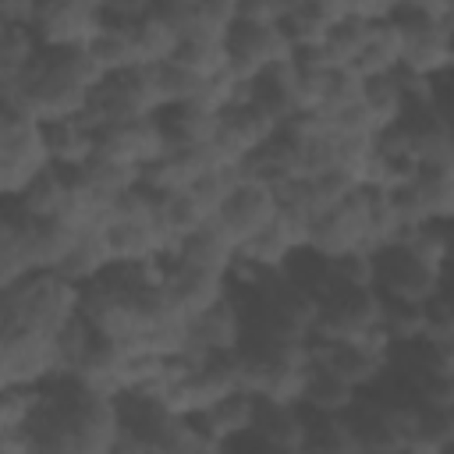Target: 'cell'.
<instances>
[{
  "mask_svg": "<svg viewBox=\"0 0 454 454\" xmlns=\"http://www.w3.org/2000/svg\"><path fill=\"white\" fill-rule=\"evenodd\" d=\"M103 82V71L85 50H39L25 71L11 82H0V106H21L35 121L78 117L89 106L92 89Z\"/></svg>",
  "mask_w": 454,
  "mask_h": 454,
  "instance_id": "obj_1",
  "label": "cell"
},
{
  "mask_svg": "<svg viewBox=\"0 0 454 454\" xmlns=\"http://www.w3.org/2000/svg\"><path fill=\"white\" fill-rule=\"evenodd\" d=\"M82 312V287L57 270L28 273L0 287V323L4 330H28L57 337Z\"/></svg>",
  "mask_w": 454,
  "mask_h": 454,
  "instance_id": "obj_2",
  "label": "cell"
},
{
  "mask_svg": "<svg viewBox=\"0 0 454 454\" xmlns=\"http://www.w3.org/2000/svg\"><path fill=\"white\" fill-rule=\"evenodd\" d=\"M53 167L43 121L21 106H0V192L18 199L39 174Z\"/></svg>",
  "mask_w": 454,
  "mask_h": 454,
  "instance_id": "obj_3",
  "label": "cell"
},
{
  "mask_svg": "<svg viewBox=\"0 0 454 454\" xmlns=\"http://www.w3.org/2000/svg\"><path fill=\"white\" fill-rule=\"evenodd\" d=\"M376 199L380 192L362 184L351 199H344L340 206L319 213L309 227V252L326 255V259H340L348 252H376L372 248V231H376Z\"/></svg>",
  "mask_w": 454,
  "mask_h": 454,
  "instance_id": "obj_4",
  "label": "cell"
},
{
  "mask_svg": "<svg viewBox=\"0 0 454 454\" xmlns=\"http://www.w3.org/2000/svg\"><path fill=\"white\" fill-rule=\"evenodd\" d=\"M156 114H160V99H156L153 71L149 67H124L114 74H103V82L92 89L82 117L99 131L110 124L142 121V117H156Z\"/></svg>",
  "mask_w": 454,
  "mask_h": 454,
  "instance_id": "obj_5",
  "label": "cell"
},
{
  "mask_svg": "<svg viewBox=\"0 0 454 454\" xmlns=\"http://www.w3.org/2000/svg\"><path fill=\"white\" fill-rule=\"evenodd\" d=\"M383 330V294L376 287H337L319 301L312 340H365Z\"/></svg>",
  "mask_w": 454,
  "mask_h": 454,
  "instance_id": "obj_6",
  "label": "cell"
},
{
  "mask_svg": "<svg viewBox=\"0 0 454 454\" xmlns=\"http://www.w3.org/2000/svg\"><path fill=\"white\" fill-rule=\"evenodd\" d=\"M447 270L426 262L408 245H387L376 252V291L387 301L426 305L443 291Z\"/></svg>",
  "mask_w": 454,
  "mask_h": 454,
  "instance_id": "obj_7",
  "label": "cell"
},
{
  "mask_svg": "<svg viewBox=\"0 0 454 454\" xmlns=\"http://www.w3.org/2000/svg\"><path fill=\"white\" fill-rule=\"evenodd\" d=\"M64 376L60 372V355L57 340L28 330H0V383L14 387H43L50 380Z\"/></svg>",
  "mask_w": 454,
  "mask_h": 454,
  "instance_id": "obj_8",
  "label": "cell"
},
{
  "mask_svg": "<svg viewBox=\"0 0 454 454\" xmlns=\"http://www.w3.org/2000/svg\"><path fill=\"white\" fill-rule=\"evenodd\" d=\"M103 28V4L92 0H43L35 14V39L46 50H85Z\"/></svg>",
  "mask_w": 454,
  "mask_h": 454,
  "instance_id": "obj_9",
  "label": "cell"
},
{
  "mask_svg": "<svg viewBox=\"0 0 454 454\" xmlns=\"http://www.w3.org/2000/svg\"><path fill=\"white\" fill-rule=\"evenodd\" d=\"M294 50L284 39L280 25H259V21H234L227 32V71L238 82H252L255 74H262L273 64L291 60Z\"/></svg>",
  "mask_w": 454,
  "mask_h": 454,
  "instance_id": "obj_10",
  "label": "cell"
},
{
  "mask_svg": "<svg viewBox=\"0 0 454 454\" xmlns=\"http://www.w3.org/2000/svg\"><path fill=\"white\" fill-rule=\"evenodd\" d=\"M277 128L280 124L266 110H259L252 99H238L216 114L213 149L223 163H241L248 153H255L262 142H270L277 135Z\"/></svg>",
  "mask_w": 454,
  "mask_h": 454,
  "instance_id": "obj_11",
  "label": "cell"
},
{
  "mask_svg": "<svg viewBox=\"0 0 454 454\" xmlns=\"http://www.w3.org/2000/svg\"><path fill=\"white\" fill-rule=\"evenodd\" d=\"M160 287H163L167 309L174 316H181V319H192V316L206 312L209 305H216L231 291V280L202 273L195 266H184L174 255H163L160 259Z\"/></svg>",
  "mask_w": 454,
  "mask_h": 454,
  "instance_id": "obj_12",
  "label": "cell"
},
{
  "mask_svg": "<svg viewBox=\"0 0 454 454\" xmlns=\"http://www.w3.org/2000/svg\"><path fill=\"white\" fill-rule=\"evenodd\" d=\"M96 153L142 174L149 163H156L167 153V142H163L160 121L142 117V121H124V124L99 128L96 131Z\"/></svg>",
  "mask_w": 454,
  "mask_h": 454,
  "instance_id": "obj_13",
  "label": "cell"
},
{
  "mask_svg": "<svg viewBox=\"0 0 454 454\" xmlns=\"http://www.w3.org/2000/svg\"><path fill=\"white\" fill-rule=\"evenodd\" d=\"M277 216H280V199H277V192H273L270 184H262V181H245V177H241V184L227 195V202H223L220 213H216L220 227H223L238 245L248 241V238H255L259 231H266Z\"/></svg>",
  "mask_w": 454,
  "mask_h": 454,
  "instance_id": "obj_14",
  "label": "cell"
},
{
  "mask_svg": "<svg viewBox=\"0 0 454 454\" xmlns=\"http://www.w3.org/2000/svg\"><path fill=\"white\" fill-rule=\"evenodd\" d=\"M245 99H252L259 110H266L280 128L305 117V96H301V74H298V64L294 57L284 60V64H273L266 67L262 74H255L248 85H245Z\"/></svg>",
  "mask_w": 454,
  "mask_h": 454,
  "instance_id": "obj_15",
  "label": "cell"
},
{
  "mask_svg": "<svg viewBox=\"0 0 454 454\" xmlns=\"http://www.w3.org/2000/svg\"><path fill=\"white\" fill-rule=\"evenodd\" d=\"M245 340V312L227 291L216 305L188 319V351L202 355H234Z\"/></svg>",
  "mask_w": 454,
  "mask_h": 454,
  "instance_id": "obj_16",
  "label": "cell"
},
{
  "mask_svg": "<svg viewBox=\"0 0 454 454\" xmlns=\"http://www.w3.org/2000/svg\"><path fill=\"white\" fill-rule=\"evenodd\" d=\"M174 259H181L184 266H195L202 273H213V277H227L234 273L238 266V241L220 227V220H206L199 231H192L174 252Z\"/></svg>",
  "mask_w": 454,
  "mask_h": 454,
  "instance_id": "obj_17",
  "label": "cell"
},
{
  "mask_svg": "<svg viewBox=\"0 0 454 454\" xmlns=\"http://www.w3.org/2000/svg\"><path fill=\"white\" fill-rule=\"evenodd\" d=\"M255 411H259V397H255L252 390L238 387V390H231L227 397H220L213 408H206L202 415H195L192 422H195V429H199L209 443L223 447V443H231V440L252 433Z\"/></svg>",
  "mask_w": 454,
  "mask_h": 454,
  "instance_id": "obj_18",
  "label": "cell"
},
{
  "mask_svg": "<svg viewBox=\"0 0 454 454\" xmlns=\"http://www.w3.org/2000/svg\"><path fill=\"white\" fill-rule=\"evenodd\" d=\"M348 14V4H323V0H294L287 4L280 18V32L291 43V50H316L333 21Z\"/></svg>",
  "mask_w": 454,
  "mask_h": 454,
  "instance_id": "obj_19",
  "label": "cell"
},
{
  "mask_svg": "<svg viewBox=\"0 0 454 454\" xmlns=\"http://www.w3.org/2000/svg\"><path fill=\"white\" fill-rule=\"evenodd\" d=\"M305 426H309V415H305L301 404H280V401H262L259 397V411H255L252 433L262 443H270L273 450L298 454L301 440H305Z\"/></svg>",
  "mask_w": 454,
  "mask_h": 454,
  "instance_id": "obj_20",
  "label": "cell"
},
{
  "mask_svg": "<svg viewBox=\"0 0 454 454\" xmlns=\"http://www.w3.org/2000/svg\"><path fill=\"white\" fill-rule=\"evenodd\" d=\"M43 135H46V149H50L53 167L78 170L96 156V128L82 114L43 124Z\"/></svg>",
  "mask_w": 454,
  "mask_h": 454,
  "instance_id": "obj_21",
  "label": "cell"
},
{
  "mask_svg": "<svg viewBox=\"0 0 454 454\" xmlns=\"http://www.w3.org/2000/svg\"><path fill=\"white\" fill-rule=\"evenodd\" d=\"M404 35V53H401V67L436 82L440 74H447L450 67V32L443 25L433 28H415V32H401Z\"/></svg>",
  "mask_w": 454,
  "mask_h": 454,
  "instance_id": "obj_22",
  "label": "cell"
},
{
  "mask_svg": "<svg viewBox=\"0 0 454 454\" xmlns=\"http://www.w3.org/2000/svg\"><path fill=\"white\" fill-rule=\"evenodd\" d=\"M358 397L362 394L348 380H340L333 369H326L312 358L309 380H305V390H301V408L309 415H348L358 404Z\"/></svg>",
  "mask_w": 454,
  "mask_h": 454,
  "instance_id": "obj_23",
  "label": "cell"
},
{
  "mask_svg": "<svg viewBox=\"0 0 454 454\" xmlns=\"http://www.w3.org/2000/svg\"><path fill=\"white\" fill-rule=\"evenodd\" d=\"M206 220H213L188 188H177V192H160L156 195V227L167 241V248L174 252L192 231H199Z\"/></svg>",
  "mask_w": 454,
  "mask_h": 454,
  "instance_id": "obj_24",
  "label": "cell"
},
{
  "mask_svg": "<svg viewBox=\"0 0 454 454\" xmlns=\"http://www.w3.org/2000/svg\"><path fill=\"white\" fill-rule=\"evenodd\" d=\"M401 53H404V35L401 28L383 18V21H372L369 25V39L358 53V60L351 64V71L358 78H376V74H394L401 67Z\"/></svg>",
  "mask_w": 454,
  "mask_h": 454,
  "instance_id": "obj_25",
  "label": "cell"
},
{
  "mask_svg": "<svg viewBox=\"0 0 454 454\" xmlns=\"http://www.w3.org/2000/svg\"><path fill=\"white\" fill-rule=\"evenodd\" d=\"M160 131L167 149H188V145H206L213 142V128H216V114H209L199 103H184V106H167L156 114Z\"/></svg>",
  "mask_w": 454,
  "mask_h": 454,
  "instance_id": "obj_26",
  "label": "cell"
},
{
  "mask_svg": "<svg viewBox=\"0 0 454 454\" xmlns=\"http://www.w3.org/2000/svg\"><path fill=\"white\" fill-rule=\"evenodd\" d=\"M131 39H135V60H138V67H156V64L170 60L174 50H177V43H181V35L160 14L156 4H153V11L145 18H138L131 25Z\"/></svg>",
  "mask_w": 454,
  "mask_h": 454,
  "instance_id": "obj_27",
  "label": "cell"
},
{
  "mask_svg": "<svg viewBox=\"0 0 454 454\" xmlns=\"http://www.w3.org/2000/svg\"><path fill=\"white\" fill-rule=\"evenodd\" d=\"M411 188L429 223H454V167H419Z\"/></svg>",
  "mask_w": 454,
  "mask_h": 454,
  "instance_id": "obj_28",
  "label": "cell"
},
{
  "mask_svg": "<svg viewBox=\"0 0 454 454\" xmlns=\"http://www.w3.org/2000/svg\"><path fill=\"white\" fill-rule=\"evenodd\" d=\"M85 53L96 60V67L103 74H114V71H124V67H138L131 25H117V21H106V18H103V28L96 32V39L85 46Z\"/></svg>",
  "mask_w": 454,
  "mask_h": 454,
  "instance_id": "obj_29",
  "label": "cell"
},
{
  "mask_svg": "<svg viewBox=\"0 0 454 454\" xmlns=\"http://www.w3.org/2000/svg\"><path fill=\"white\" fill-rule=\"evenodd\" d=\"M106 266H110V252H106L103 231H82L78 241H74V248L67 252V259L57 266V273L67 277L78 287H89Z\"/></svg>",
  "mask_w": 454,
  "mask_h": 454,
  "instance_id": "obj_30",
  "label": "cell"
},
{
  "mask_svg": "<svg viewBox=\"0 0 454 454\" xmlns=\"http://www.w3.org/2000/svg\"><path fill=\"white\" fill-rule=\"evenodd\" d=\"M362 106L369 110V117L376 121L380 131L390 128V124H397V117H401L404 106H408V92H404L397 71H394V74L362 78Z\"/></svg>",
  "mask_w": 454,
  "mask_h": 454,
  "instance_id": "obj_31",
  "label": "cell"
},
{
  "mask_svg": "<svg viewBox=\"0 0 454 454\" xmlns=\"http://www.w3.org/2000/svg\"><path fill=\"white\" fill-rule=\"evenodd\" d=\"M365 39H369V21L355 18L351 7H348V14L330 25V32L323 35V43H319L316 50L323 53V60H326L330 67H351V64L358 60V53H362Z\"/></svg>",
  "mask_w": 454,
  "mask_h": 454,
  "instance_id": "obj_32",
  "label": "cell"
},
{
  "mask_svg": "<svg viewBox=\"0 0 454 454\" xmlns=\"http://www.w3.org/2000/svg\"><path fill=\"white\" fill-rule=\"evenodd\" d=\"M153 71V85H156V99H160V110L167 106H184V103H199L202 89H206V78L181 67L177 60H163Z\"/></svg>",
  "mask_w": 454,
  "mask_h": 454,
  "instance_id": "obj_33",
  "label": "cell"
},
{
  "mask_svg": "<svg viewBox=\"0 0 454 454\" xmlns=\"http://www.w3.org/2000/svg\"><path fill=\"white\" fill-rule=\"evenodd\" d=\"M309 415V411H305ZM298 454H362L344 415H309Z\"/></svg>",
  "mask_w": 454,
  "mask_h": 454,
  "instance_id": "obj_34",
  "label": "cell"
},
{
  "mask_svg": "<svg viewBox=\"0 0 454 454\" xmlns=\"http://www.w3.org/2000/svg\"><path fill=\"white\" fill-rule=\"evenodd\" d=\"M181 67L202 74V78H213L220 71H227V39H209V35H188L177 43L174 57Z\"/></svg>",
  "mask_w": 454,
  "mask_h": 454,
  "instance_id": "obj_35",
  "label": "cell"
},
{
  "mask_svg": "<svg viewBox=\"0 0 454 454\" xmlns=\"http://www.w3.org/2000/svg\"><path fill=\"white\" fill-rule=\"evenodd\" d=\"M43 397H46V383L43 387H4L0 390V433L7 429H28L35 422V415L43 411Z\"/></svg>",
  "mask_w": 454,
  "mask_h": 454,
  "instance_id": "obj_36",
  "label": "cell"
},
{
  "mask_svg": "<svg viewBox=\"0 0 454 454\" xmlns=\"http://www.w3.org/2000/svg\"><path fill=\"white\" fill-rule=\"evenodd\" d=\"M238 184H241L238 163H216V167H209L202 177H195V181L188 184V192L195 195V202H199L209 216H216L220 206L227 202V195H231Z\"/></svg>",
  "mask_w": 454,
  "mask_h": 454,
  "instance_id": "obj_37",
  "label": "cell"
},
{
  "mask_svg": "<svg viewBox=\"0 0 454 454\" xmlns=\"http://www.w3.org/2000/svg\"><path fill=\"white\" fill-rule=\"evenodd\" d=\"M383 330H387L390 344L422 340V330H426V305L387 301V298H383Z\"/></svg>",
  "mask_w": 454,
  "mask_h": 454,
  "instance_id": "obj_38",
  "label": "cell"
},
{
  "mask_svg": "<svg viewBox=\"0 0 454 454\" xmlns=\"http://www.w3.org/2000/svg\"><path fill=\"white\" fill-rule=\"evenodd\" d=\"M422 340L429 344H450L454 340V298H447L443 291L426 301V330H422Z\"/></svg>",
  "mask_w": 454,
  "mask_h": 454,
  "instance_id": "obj_39",
  "label": "cell"
},
{
  "mask_svg": "<svg viewBox=\"0 0 454 454\" xmlns=\"http://www.w3.org/2000/svg\"><path fill=\"white\" fill-rule=\"evenodd\" d=\"M39 0H4L0 4V25H35Z\"/></svg>",
  "mask_w": 454,
  "mask_h": 454,
  "instance_id": "obj_40",
  "label": "cell"
},
{
  "mask_svg": "<svg viewBox=\"0 0 454 454\" xmlns=\"http://www.w3.org/2000/svg\"><path fill=\"white\" fill-rule=\"evenodd\" d=\"M433 106L443 117V124L454 131V74H440L433 82Z\"/></svg>",
  "mask_w": 454,
  "mask_h": 454,
  "instance_id": "obj_41",
  "label": "cell"
},
{
  "mask_svg": "<svg viewBox=\"0 0 454 454\" xmlns=\"http://www.w3.org/2000/svg\"><path fill=\"white\" fill-rule=\"evenodd\" d=\"M447 234V273H454V223H443Z\"/></svg>",
  "mask_w": 454,
  "mask_h": 454,
  "instance_id": "obj_42",
  "label": "cell"
},
{
  "mask_svg": "<svg viewBox=\"0 0 454 454\" xmlns=\"http://www.w3.org/2000/svg\"><path fill=\"white\" fill-rule=\"evenodd\" d=\"M447 74H454V32H450V67H447Z\"/></svg>",
  "mask_w": 454,
  "mask_h": 454,
  "instance_id": "obj_43",
  "label": "cell"
},
{
  "mask_svg": "<svg viewBox=\"0 0 454 454\" xmlns=\"http://www.w3.org/2000/svg\"><path fill=\"white\" fill-rule=\"evenodd\" d=\"M443 454H454V447H447V450H443Z\"/></svg>",
  "mask_w": 454,
  "mask_h": 454,
  "instance_id": "obj_44",
  "label": "cell"
}]
</instances>
